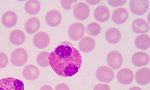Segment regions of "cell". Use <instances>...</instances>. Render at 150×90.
<instances>
[{
	"mask_svg": "<svg viewBox=\"0 0 150 90\" xmlns=\"http://www.w3.org/2000/svg\"><path fill=\"white\" fill-rule=\"evenodd\" d=\"M50 66L62 77H71L79 70L82 58L79 51L70 44H61L48 57Z\"/></svg>",
	"mask_w": 150,
	"mask_h": 90,
	"instance_id": "obj_1",
	"label": "cell"
},
{
	"mask_svg": "<svg viewBox=\"0 0 150 90\" xmlns=\"http://www.w3.org/2000/svg\"><path fill=\"white\" fill-rule=\"evenodd\" d=\"M28 51L23 48H18L12 52L10 60L12 65L16 67L24 66L28 60Z\"/></svg>",
	"mask_w": 150,
	"mask_h": 90,
	"instance_id": "obj_2",
	"label": "cell"
},
{
	"mask_svg": "<svg viewBox=\"0 0 150 90\" xmlns=\"http://www.w3.org/2000/svg\"><path fill=\"white\" fill-rule=\"evenodd\" d=\"M0 90H25L22 81L13 77L0 79Z\"/></svg>",
	"mask_w": 150,
	"mask_h": 90,
	"instance_id": "obj_3",
	"label": "cell"
},
{
	"mask_svg": "<svg viewBox=\"0 0 150 90\" xmlns=\"http://www.w3.org/2000/svg\"><path fill=\"white\" fill-rule=\"evenodd\" d=\"M85 31V27L83 23L81 22H74L69 28V37L73 41H79L84 37Z\"/></svg>",
	"mask_w": 150,
	"mask_h": 90,
	"instance_id": "obj_4",
	"label": "cell"
},
{
	"mask_svg": "<svg viewBox=\"0 0 150 90\" xmlns=\"http://www.w3.org/2000/svg\"><path fill=\"white\" fill-rule=\"evenodd\" d=\"M129 7L133 14L141 16L147 12L149 3L147 0H132L129 3Z\"/></svg>",
	"mask_w": 150,
	"mask_h": 90,
	"instance_id": "obj_5",
	"label": "cell"
},
{
	"mask_svg": "<svg viewBox=\"0 0 150 90\" xmlns=\"http://www.w3.org/2000/svg\"><path fill=\"white\" fill-rule=\"evenodd\" d=\"M96 77L98 80L102 83H110L115 78V73L113 70L106 66L98 68L96 72Z\"/></svg>",
	"mask_w": 150,
	"mask_h": 90,
	"instance_id": "obj_6",
	"label": "cell"
},
{
	"mask_svg": "<svg viewBox=\"0 0 150 90\" xmlns=\"http://www.w3.org/2000/svg\"><path fill=\"white\" fill-rule=\"evenodd\" d=\"M107 61L110 68L117 70L122 66L123 63V57L120 52L116 50L112 51L108 54Z\"/></svg>",
	"mask_w": 150,
	"mask_h": 90,
	"instance_id": "obj_7",
	"label": "cell"
},
{
	"mask_svg": "<svg viewBox=\"0 0 150 90\" xmlns=\"http://www.w3.org/2000/svg\"><path fill=\"white\" fill-rule=\"evenodd\" d=\"M74 17L80 21H84L89 17L91 13L90 6L84 2H80L76 4L73 10Z\"/></svg>",
	"mask_w": 150,
	"mask_h": 90,
	"instance_id": "obj_8",
	"label": "cell"
},
{
	"mask_svg": "<svg viewBox=\"0 0 150 90\" xmlns=\"http://www.w3.org/2000/svg\"><path fill=\"white\" fill-rule=\"evenodd\" d=\"M50 42V36L45 31H39L34 36L33 44L38 49H45L49 46Z\"/></svg>",
	"mask_w": 150,
	"mask_h": 90,
	"instance_id": "obj_9",
	"label": "cell"
},
{
	"mask_svg": "<svg viewBox=\"0 0 150 90\" xmlns=\"http://www.w3.org/2000/svg\"><path fill=\"white\" fill-rule=\"evenodd\" d=\"M62 15L58 10L53 9L48 11L46 15L45 21L47 24L52 27L60 25L62 21Z\"/></svg>",
	"mask_w": 150,
	"mask_h": 90,
	"instance_id": "obj_10",
	"label": "cell"
},
{
	"mask_svg": "<svg viewBox=\"0 0 150 90\" xmlns=\"http://www.w3.org/2000/svg\"><path fill=\"white\" fill-rule=\"evenodd\" d=\"M23 77L27 80H35L40 75V70L39 68L33 64H29L25 66L22 70Z\"/></svg>",
	"mask_w": 150,
	"mask_h": 90,
	"instance_id": "obj_11",
	"label": "cell"
},
{
	"mask_svg": "<svg viewBox=\"0 0 150 90\" xmlns=\"http://www.w3.org/2000/svg\"><path fill=\"white\" fill-rule=\"evenodd\" d=\"M117 78L120 84L125 85H129L134 80V73L129 68H122L117 73Z\"/></svg>",
	"mask_w": 150,
	"mask_h": 90,
	"instance_id": "obj_12",
	"label": "cell"
},
{
	"mask_svg": "<svg viewBox=\"0 0 150 90\" xmlns=\"http://www.w3.org/2000/svg\"><path fill=\"white\" fill-rule=\"evenodd\" d=\"M129 13L125 8L120 7L114 11L112 15V21L118 25L124 24L128 20Z\"/></svg>",
	"mask_w": 150,
	"mask_h": 90,
	"instance_id": "obj_13",
	"label": "cell"
},
{
	"mask_svg": "<svg viewBox=\"0 0 150 90\" xmlns=\"http://www.w3.org/2000/svg\"><path fill=\"white\" fill-rule=\"evenodd\" d=\"M2 22L7 28H12L16 25L18 16L16 12L13 11H8L4 12L2 17Z\"/></svg>",
	"mask_w": 150,
	"mask_h": 90,
	"instance_id": "obj_14",
	"label": "cell"
},
{
	"mask_svg": "<svg viewBox=\"0 0 150 90\" xmlns=\"http://www.w3.org/2000/svg\"><path fill=\"white\" fill-rule=\"evenodd\" d=\"M132 62L134 66L141 67L148 65L150 62V56L146 52L138 51L133 55Z\"/></svg>",
	"mask_w": 150,
	"mask_h": 90,
	"instance_id": "obj_15",
	"label": "cell"
},
{
	"mask_svg": "<svg viewBox=\"0 0 150 90\" xmlns=\"http://www.w3.org/2000/svg\"><path fill=\"white\" fill-rule=\"evenodd\" d=\"M110 11L108 7L100 5L95 10L93 15L97 21L100 22H106L110 17Z\"/></svg>",
	"mask_w": 150,
	"mask_h": 90,
	"instance_id": "obj_16",
	"label": "cell"
},
{
	"mask_svg": "<svg viewBox=\"0 0 150 90\" xmlns=\"http://www.w3.org/2000/svg\"><path fill=\"white\" fill-rule=\"evenodd\" d=\"M96 42L92 37H86L81 39L79 44L80 50L84 53H89L94 49Z\"/></svg>",
	"mask_w": 150,
	"mask_h": 90,
	"instance_id": "obj_17",
	"label": "cell"
},
{
	"mask_svg": "<svg viewBox=\"0 0 150 90\" xmlns=\"http://www.w3.org/2000/svg\"><path fill=\"white\" fill-rule=\"evenodd\" d=\"M132 29L137 34H144L150 30V27L146 21L144 19L137 18L134 20L132 24Z\"/></svg>",
	"mask_w": 150,
	"mask_h": 90,
	"instance_id": "obj_18",
	"label": "cell"
},
{
	"mask_svg": "<svg viewBox=\"0 0 150 90\" xmlns=\"http://www.w3.org/2000/svg\"><path fill=\"white\" fill-rule=\"evenodd\" d=\"M41 27L40 20L36 17H33L28 19L25 25L26 32L30 34L37 33Z\"/></svg>",
	"mask_w": 150,
	"mask_h": 90,
	"instance_id": "obj_19",
	"label": "cell"
},
{
	"mask_svg": "<svg viewBox=\"0 0 150 90\" xmlns=\"http://www.w3.org/2000/svg\"><path fill=\"white\" fill-rule=\"evenodd\" d=\"M26 40V35L24 31L20 29H16L10 33L9 40L11 43L15 46L23 44Z\"/></svg>",
	"mask_w": 150,
	"mask_h": 90,
	"instance_id": "obj_20",
	"label": "cell"
},
{
	"mask_svg": "<svg viewBox=\"0 0 150 90\" xmlns=\"http://www.w3.org/2000/svg\"><path fill=\"white\" fill-rule=\"evenodd\" d=\"M136 82L141 85H147L150 82V70L148 68L144 67L140 68L136 74Z\"/></svg>",
	"mask_w": 150,
	"mask_h": 90,
	"instance_id": "obj_21",
	"label": "cell"
},
{
	"mask_svg": "<svg viewBox=\"0 0 150 90\" xmlns=\"http://www.w3.org/2000/svg\"><path fill=\"white\" fill-rule=\"evenodd\" d=\"M105 37L109 43L115 44L121 40L122 34L120 30L117 28L112 27L107 30Z\"/></svg>",
	"mask_w": 150,
	"mask_h": 90,
	"instance_id": "obj_22",
	"label": "cell"
},
{
	"mask_svg": "<svg viewBox=\"0 0 150 90\" xmlns=\"http://www.w3.org/2000/svg\"><path fill=\"white\" fill-rule=\"evenodd\" d=\"M24 8L28 14L35 15L40 12L41 9V4L39 1L30 0L25 3Z\"/></svg>",
	"mask_w": 150,
	"mask_h": 90,
	"instance_id": "obj_23",
	"label": "cell"
},
{
	"mask_svg": "<svg viewBox=\"0 0 150 90\" xmlns=\"http://www.w3.org/2000/svg\"><path fill=\"white\" fill-rule=\"evenodd\" d=\"M135 44L138 49L142 50H147L150 46L149 36L145 34H141L136 37Z\"/></svg>",
	"mask_w": 150,
	"mask_h": 90,
	"instance_id": "obj_24",
	"label": "cell"
},
{
	"mask_svg": "<svg viewBox=\"0 0 150 90\" xmlns=\"http://www.w3.org/2000/svg\"><path fill=\"white\" fill-rule=\"evenodd\" d=\"M50 52L47 51H43L39 53L37 56V64L40 67L47 68L50 66L48 57L50 55Z\"/></svg>",
	"mask_w": 150,
	"mask_h": 90,
	"instance_id": "obj_25",
	"label": "cell"
},
{
	"mask_svg": "<svg viewBox=\"0 0 150 90\" xmlns=\"http://www.w3.org/2000/svg\"><path fill=\"white\" fill-rule=\"evenodd\" d=\"M101 31V27L98 23L92 22L87 27L86 32L88 35L91 37H96L98 35Z\"/></svg>",
	"mask_w": 150,
	"mask_h": 90,
	"instance_id": "obj_26",
	"label": "cell"
},
{
	"mask_svg": "<svg viewBox=\"0 0 150 90\" xmlns=\"http://www.w3.org/2000/svg\"><path fill=\"white\" fill-rule=\"evenodd\" d=\"M9 59L5 53L0 52V69H4L8 66Z\"/></svg>",
	"mask_w": 150,
	"mask_h": 90,
	"instance_id": "obj_27",
	"label": "cell"
},
{
	"mask_svg": "<svg viewBox=\"0 0 150 90\" xmlns=\"http://www.w3.org/2000/svg\"><path fill=\"white\" fill-rule=\"evenodd\" d=\"M77 1H60V4L63 8L66 10H70L74 6H75L77 3Z\"/></svg>",
	"mask_w": 150,
	"mask_h": 90,
	"instance_id": "obj_28",
	"label": "cell"
},
{
	"mask_svg": "<svg viewBox=\"0 0 150 90\" xmlns=\"http://www.w3.org/2000/svg\"><path fill=\"white\" fill-rule=\"evenodd\" d=\"M127 2V1H108V3L109 5L113 7H117L122 6L126 4Z\"/></svg>",
	"mask_w": 150,
	"mask_h": 90,
	"instance_id": "obj_29",
	"label": "cell"
},
{
	"mask_svg": "<svg viewBox=\"0 0 150 90\" xmlns=\"http://www.w3.org/2000/svg\"><path fill=\"white\" fill-rule=\"evenodd\" d=\"M93 90H110V88L108 84H100L96 85Z\"/></svg>",
	"mask_w": 150,
	"mask_h": 90,
	"instance_id": "obj_30",
	"label": "cell"
},
{
	"mask_svg": "<svg viewBox=\"0 0 150 90\" xmlns=\"http://www.w3.org/2000/svg\"><path fill=\"white\" fill-rule=\"evenodd\" d=\"M55 90H70L69 86L65 83H61L55 87Z\"/></svg>",
	"mask_w": 150,
	"mask_h": 90,
	"instance_id": "obj_31",
	"label": "cell"
},
{
	"mask_svg": "<svg viewBox=\"0 0 150 90\" xmlns=\"http://www.w3.org/2000/svg\"><path fill=\"white\" fill-rule=\"evenodd\" d=\"M40 90H54L52 86L48 85H44L40 88Z\"/></svg>",
	"mask_w": 150,
	"mask_h": 90,
	"instance_id": "obj_32",
	"label": "cell"
},
{
	"mask_svg": "<svg viewBox=\"0 0 150 90\" xmlns=\"http://www.w3.org/2000/svg\"><path fill=\"white\" fill-rule=\"evenodd\" d=\"M100 1H86L87 3L92 5L96 4L99 3Z\"/></svg>",
	"mask_w": 150,
	"mask_h": 90,
	"instance_id": "obj_33",
	"label": "cell"
},
{
	"mask_svg": "<svg viewBox=\"0 0 150 90\" xmlns=\"http://www.w3.org/2000/svg\"><path fill=\"white\" fill-rule=\"evenodd\" d=\"M129 90H143L141 88L139 87V86H133L129 89Z\"/></svg>",
	"mask_w": 150,
	"mask_h": 90,
	"instance_id": "obj_34",
	"label": "cell"
}]
</instances>
